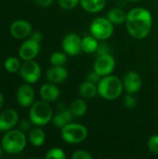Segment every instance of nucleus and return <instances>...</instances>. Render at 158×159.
I'll use <instances>...</instances> for the list:
<instances>
[{
	"mask_svg": "<svg viewBox=\"0 0 158 159\" xmlns=\"http://www.w3.org/2000/svg\"><path fill=\"white\" fill-rule=\"evenodd\" d=\"M125 23L129 34L133 38L143 39L151 32L153 17L148 9L144 7H135L127 14Z\"/></svg>",
	"mask_w": 158,
	"mask_h": 159,
	"instance_id": "obj_1",
	"label": "nucleus"
},
{
	"mask_svg": "<svg viewBox=\"0 0 158 159\" xmlns=\"http://www.w3.org/2000/svg\"><path fill=\"white\" fill-rule=\"evenodd\" d=\"M123 82L115 75L102 76L98 83V94L105 100H116L122 94Z\"/></svg>",
	"mask_w": 158,
	"mask_h": 159,
	"instance_id": "obj_2",
	"label": "nucleus"
},
{
	"mask_svg": "<svg viewBox=\"0 0 158 159\" xmlns=\"http://www.w3.org/2000/svg\"><path fill=\"white\" fill-rule=\"evenodd\" d=\"M2 148L7 154L15 155L21 152L26 146V137L20 129L8 130L4 135L2 142Z\"/></svg>",
	"mask_w": 158,
	"mask_h": 159,
	"instance_id": "obj_3",
	"label": "nucleus"
},
{
	"mask_svg": "<svg viewBox=\"0 0 158 159\" xmlns=\"http://www.w3.org/2000/svg\"><path fill=\"white\" fill-rule=\"evenodd\" d=\"M53 117V111L49 103L46 101H37L31 105L29 118L33 124L40 127L45 126Z\"/></svg>",
	"mask_w": 158,
	"mask_h": 159,
	"instance_id": "obj_4",
	"label": "nucleus"
},
{
	"mask_svg": "<svg viewBox=\"0 0 158 159\" xmlns=\"http://www.w3.org/2000/svg\"><path fill=\"white\" fill-rule=\"evenodd\" d=\"M61 135L67 143H79L87 139L88 129L81 124L71 122L61 129Z\"/></svg>",
	"mask_w": 158,
	"mask_h": 159,
	"instance_id": "obj_5",
	"label": "nucleus"
},
{
	"mask_svg": "<svg viewBox=\"0 0 158 159\" xmlns=\"http://www.w3.org/2000/svg\"><path fill=\"white\" fill-rule=\"evenodd\" d=\"M89 32L91 35L98 40H106L114 34V24L108 20V18L99 17L91 21Z\"/></svg>",
	"mask_w": 158,
	"mask_h": 159,
	"instance_id": "obj_6",
	"label": "nucleus"
},
{
	"mask_svg": "<svg viewBox=\"0 0 158 159\" xmlns=\"http://www.w3.org/2000/svg\"><path fill=\"white\" fill-rule=\"evenodd\" d=\"M115 67V60L111 55V53L98 55L93 64V70L97 74H99L102 77L111 75Z\"/></svg>",
	"mask_w": 158,
	"mask_h": 159,
	"instance_id": "obj_7",
	"label": "nucleus"
},
{
	"mask_svg": "<svg viewBox=\"0 0 158 159\" xmlns=\"http://www.w3.org/2000/svg\"><path fill=\"white\" fill-rule=\"evenodd\" d=\"M20 75L25 82L34 84L36 83L41 76V68L34 60L24 61L20 68Z\"/></svg>",
	"mask_w": 158,
	"mask_h": 159,
	"instance_id": "obj_8",
	"label": "nucleus"
},
{
	"mask_svg": "<svg viewBox=\"0 0 158 159\" xmlns=\"http://www.w3.org/2000/svg\"><path fill=\"white\" fill-rule=\"evenodd\" d=\"M62 49L70 56H76L82 51V38L75 34H68L62 39Z\"/></svg>",
	"mask_w": 158,
	"mask_h": 159,
	"instance_id": "obj_9",
	"label": "nucleus"
},
{
	"mask_svg": "<svg viewBox=\"0 0 158 159\" xmlns=\"http://www.w3.org/2000/svg\"><path fill=\"white\" fill-rule=\"evenodd\" d=\"M123 86L128 93H137L138 91H140L142 86V80L141 75L134 71H129L126 73L123 78Z\"/></svg>",
	"mask_w": 158,
	"mask_h": 159,
	"instance_id": "obj_10",
	"label": "nucleus"
},
{
	"mask_svg": "<svg viewBox=\"0 0 158 159\" xmlns=\"http://www.w3.org/2000/svg\"><path fill=\"white\" fill-rule=\"evenodd\" d=\"M39 50H40V43L30 38L21 44L19 49V55L21 60L30 61V60H34L38 55Z\"/></svg>",
	"mask_w": 158,
	"mask_h": 159,
	"instance_id": "obj_11",
	"label": "nucleus"
},
{
	"mask_svg": "<svg viewBox=\"0 0 158 159\" xmlns=\"http://www.w3.org/2000/svg\"><path fill=\"white\" fill-rule=\"evenodd\" d=\"M10 34L17 39L26 38L28 35L32 34V25L30 22L26 20H16L9 27Z\"/></svg>",
	"mask_w": 158,
	"mask_h": 159,
	"instance_id": "obj_12",
	"label": "nucleus"
},
{
	"mask_svg": "<svg viewBox=\"0 0 158 159\" xmlns=\"http://www.w3.org/2000/svg\"><path fill=\"white\" fill-rule=\"evenodd\" d=\"M34 90L30 85H21L17 90V102L22 107H29L34 103Z\"/></svg>",
	"mask_w": 158,
	"mask_h": 159,
	"instance_id": "obj_13",
	"label": "nucleus"
},
{
	"mask_svg": "<svg viewBox=\"0 0 158 159\" xmlns=\"http://www.w3.org/2000/svg\"><path fill=\"white\" fill-rule=\"evenodd\" d=\"M19 120L18 113L13 109H7L0 114V131H8L16 126Z\"/></svg>",
	"mask_w": 158,
	"mask_h": 159,
	"instance_id": "obj_14",
	"label": "nucleus"
},
{
	"mask_svg": "<svg viewBox=\"0 0 158 159\" xmlns=\"http://www.w3.org/2000/svg\"><path fill=\"white\" fill-rule=\"evenodd\" d=\"M68 77V71L64 66H52L47 71V79L53 84L65 81Z\"/></svg>",
	"mask_w": 158,
	"mask_h": 159,
	"instance_id": "obj_15",
	"label": "nucleus"
},
{
	"mask_svg": "<svg viewBox=\"0 0 158 159\" xmlns=\"http://www.w3.org/2000/svg\"><path fill=\"white\" fill-rule=\"evenodd\" d=\"M60 94L61 92H60L59 88L55 86L53 83L44 84L40 89L41 98L47 102H52L58 100L60 97Z\"/></svg>",
	"mask_w": 158,
	"mask_h": 159,
	"instance_id": "obj_16",
	"label": "nucleus"
},
{
	"mask_svg": "<svg viewBox=\"0 0 158 159\" xmlns=\"http://www.w3.org/2000/svg\"><path fill=\"white\" fill-rule=\"evenodd\" d=\"M74 116L72 114V112L69 110H63L59 112L58 114H56L53 117H52V123L56 128H63L65 125L69 124L72 122L73 117Z\"/></svg>",
	"mask_w": 158,
	"mask_h": 159,
	"instance_id": "obj_17",
	"label": "nucleus"
},
{
	"mask_svg": "<svg viewBox=\"0 0 158 159\" xmlns=\"http://www.w3.org/2000/svg\"><path fill=\"white\" fill-rule=\"evenodd\" d=\"M80 5L88 13H98L104 8L106 0H80Z\"/></svg>",
	"mask_w": 158,
	"mask_h": 159,
	"instance_id": "obj_18",
	"label": "nucleus"
},
{
	"mask_svg": "<svg viewBox=\"0 0 158 159\" xmlns=\"http://www.w3.org/2000/svg\"><path fill=\"white\" fill-rule=\"evenodd\" d=\"M78 91L82 98L92 99L98 94V86H97V84L91 83L87 80L86 82H84L80 85Z\"/></svg>",
	"mask_w": 158,
	"mask_h": 159,
	"instance_id": "obj_19",
	"label": "nucleus"
},
{
	"mask_svg": "<svg viewBox=\"0 0 158 159\" xmlns=\"http://www.w3.org/2000/svg\"><path fill=\"white\" fill-rule=\"evenodd\" d=\"M127 14L122 8L119 7H114L111 8L107 13L108 20L115 25H119L124 22H126L127 20Z\"/></svg>",
	"mask_w": 158,
	"mask_h": 159,
	"instance_id": "obj_20",
	"label": "nucleus"
},
{
	"mask_svg": "<svg viewBox=\"0 0 158 159\" xmlns=\"http://www.w3.org/2000/svg\"><path fill=\"white\" fill-rule=\"evenodd\" d=\"M46 141V134L44 130L38 127L34 128L29 132V142L35 147L42 146Z\"/></svg>",
	"mask_w": 158,
	"mask_h": 159,
	"instance_id": "obj_21",
	"label": "nucleus"
},
{
	"mask_svg": "<svg viewBox=\"0 0 158 159\" xmlns=\"http://www.w3.org/2000/svg\"><path fill=\"white\" fill-rule=\"evenodd\" d=\"M99 40L93 35H87L82 38V51L87 54L95 53L99 47Z\"/></svg>",
	"mask_w": 158,
	"mask_h": 159,
	"instance_id": "obj_22",
	"label": "nucleus"
},
{
	"mask_svg": "<svg viewBox=\"0 0 158 159\" xmlns=\"http://www.w3.org/2000/svg\"><path fill=\"white\" fill-rule=\"evenodd\" d=\"M88 106L83 99H75L70 104V111L74 116L80 117L86 115Z\"/></svg>",
	"mask_w": 158,
	"mask_h": 159,
	"instance_id": "obj_23",
	"label": "nucleus"
},
{
	"mask_svg": "<svg viewBox=\"0 0 158 159\" xmlns=\"http://www.w3.org/2000/svg\"><path fill=\"white\" fill-rule=\"evenodd\" d=\"M67 54L61 51H56L51 54L50 56V63L52 66H64L67 61Z\"/></svg>",
	"mask_w": 158,
	"mask_h": 159,
	"instance_id": "obj_24",
	"label": "nucleus"
},
{
	"mask_svg": "<svg viewBox=\"0 0 158 159\" xmlns=\"http://www.w3.org/2000/svg\"><path fill=\"white\" fill-rule=\"evenodd\" d=\"M4 65H5L6 70L9 73H16V72L20 71V68L21 66L20 60L15 57H8L5 61Z\"/></svg>",
	"mask_w": 158,
	"mask_h": 159,
	"instance_id": "obj_25",
	"label": "nucleus"
},
{
	"mask_svg": "<svg viewBox=\"0 0 158 159\" xmlns=\"http://www.w3.org/2000/svg\"><path fill=\"white\" fill-rule=\"evenodd\" d=\"M45 157L46 159H65L66 156L62 149L55 147V148H51L50 150H48Z\"/></svg>",
	"mask_w": 158,
	"mask_h": 159,
	"instance_id": "obj_26",
	"label": "nucleus"
},
{
	"mask_svg": "<svg viewBox=\"0 0 158 159\" xmlns=\"http://www.w3.org/2000/svg\"><path fill=\"white\" fill-rule=\"evenodd\" d=\"M58 3L61 8L65 10H70L80 4V0H58Z\"/></svg>",
	"mask_w": 158,
	"mask_h": 159,
	"instance_id": "obj_27",
	"label": "nucleus"
},
{
	"mask_svg": "<svg viewBox=\"0 0 158 159\" xmlns=\"http://www.w3.org/2000/svg\"><path fill=\"white\" fill-rule=\"evenodd\" d=\"M147 145L151 153L155 155H158V134L153 135L149 138Z\"/></svg>",
	"mask_w": 158,
	"mask_h": 159,
	"instance_id": "obj_28",
	"label": "nucleus"
},
{
	"mask_svg": "<svg viewBox=\"0 0 158 159\" xmlns=\"http://www.w3.org/2000/svg\"><path fill=\"white\" fill-rule=\"evenodd\" d=\"M124 105L128 109H134L137 106V101L133 94L128 93V95L124 99Z\"/></svg>",
	"mask_w": 158,
	"mask_h": 159,
	"instance_id": "obj_29",
	"label": "nucleus"
},
{
	"mask_svg": "<svg viewBox=\"0 0 158 159\" xmlns=\"http://www.w3.org/2000/svg\"><path fill=\"white\" fill-rule=\"evenodd\" d=\"M73 159H91L92 156L85 150H77L72 155Z\"/></svg>",
	"mask_w": 158,
	"mask_h": 159,
	"instance_id": "obj_30",
	"label": "nucleus"
},
{
	"mask_svg": "<svg viewBox=\"0 0 158 159\" xmlns=\"http://www.w3.org/2000/svg\"><path fill=\"white\" fill-rule=\"evenodd\" d=\"M101 75L99 74H97L94 70L91 71L90 73H88V76H87V80L91 82V83H94V84H98L99 81L101 80Z\"/></svg>",
	"mask_w": 158,
	"mask_h": 159,
	"instance_id": "obj_31",
	"label": "nucleus"
},
{
	"mask_svg": "<svg viewBox=\"0 0 158 159\" xmlns=\"http://www.w3.org/2000/svg\"><path fill=\"white\" fill-rule=\"evenodd\" d=\"M31 126H32V121L29 119V120H21L20 122V129L21 131H27V130H30L31 129Z\"/></svg>",
	"mask_w": 158,
	"mask_h": 159,
	"instance_id": "obj_32",
	"label": "nucleus"
},
{
	"mask_svg": "<svg viewBox=\"0 0 158 159\" xmlns=\"http://www.w3.org/2000/svg\"><path fill=\"white\" fill-rule=\"evenodd\" d=\"M96 53L98 55H102V54H105V53H110L109 46L107 44H99V47H98V49H97Z\"/></svg>",
	"mask_w": 158,
	"mask_h": 159,
	"instance_id": "obj_33",
	"label": "nucleus"
},
{
	"mask_svg": "<svg viewBox=\"0 0 158 159\" xmlns=\"http://www.w3.org/2000/svg\"><path fill=\"white\" fill-rule=\"evenodd\" d=\"M31 38L34 39V41L40 43L42 41V39H43V35H42V34L40 32H34V33L31 34Z\"/></svg>",
	"mask_w": 158,
	"mask_h": 159,
	"instance_id": "obj_34",
	"label": "nucleus"
},
{
	"mask_svg": "<svg viewBox=\"0 0 158 159\" xmlns=\"http://www.w3.org/2000/svg\"><path fill=\"white\" fill-rule=\"evenodd\" d=\"M41 7H48L53 3V0H34Z\"/></svg>",
	"mask_w": 158,
	"mask_h": 159,
	"instance_id": "obj_35",
	"label": "nucleus"
},
{
	"mask_svg": "<svg viewBox=\"0 0 158 159\" xmlns=\"http://www.w3.org/2000/svg\"><path fill=\"white\" fill-rule=\"evenodd\" d=\"M3 105H4V96H3V94L0 92V109L2 108Z\"/></svg>",
	"mask_w": 158,
	"mask_h": 159,
	"instance_id": "obj_36",
	"label": "nucleus"
},
{
	"mask_svg": "<svg viewBox=\"0 0 158 159\" xmlns=\"http://www.w3.org/2000/svg\"><path fill=\"white\" fill-rule=\"evenodd\" d=\"M1 156H2V149H1V147H0V157H1Z\"/></svg>",
	"mask_w": 158,
	"mask_h": 159,
	"instance_id": "obj_37",
	"label": "nucleus"
},
{
	"mask_svg": "<svg viewBox=\"0 0 158 159\" xmlns=\"http://www.w3.org/2000/svg\"><path fill=\"white\" fill-rule=\"evenodd\" d=\"M129 1H132V2H137V1H140V0H129Z\"/></svg>",
	"mask_w": 158,
	"mask_h": 159,
	"instance_id": "obj_38",
	"label": "nucleus"
}]
</instances>
